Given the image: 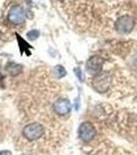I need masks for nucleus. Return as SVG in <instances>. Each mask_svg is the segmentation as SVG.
Instances as JSON below:
<instances>
[{"label": "nucleus", "mask_w": 137, "mask_h": 155, "mask_svg": "<svg viewBox=\"0 0 137 155\" xmlns=\"http://www.w3.org/2000/svg\"><path fill=\"white\" fill-rule=\"evenodd\" d=\"M60 1H62V0H60Z\"/></svg>", "instance_id": "13"}, {"label": "nucleus", "mask_w": 137, "mask_h": 155, "mask_svg": "<svg viewBox=\"0 0 137 155\" xmlns=\"http://www.w3.org/2000/svg\"><path fill=\"white\" fill-rule=\"evenodd\" d=\"M102 66H103V59L99 56H93L91 57L88 61H87L86 67L87 71H88L90 74H98L99 72L101 71Z\"/></svg>", "instance_id": "6"}, {"label": "nucleus", "mask_w": 137, "mask_h": 155, "mask_svg": "<svg viewBox=\"0 0 137 155\" xmlns=\"http://www.w3.org/2000/svg\"><path fill=\"white\" fill-rule=\"evenodd\" d=\"M53 109L55 113L58 114L59 116H65L70 113L71 104L67 98H59L57 101H55Z\"/></svg>", "instance_id": "5"}, {"label": "nucleus", "mask_w": 137, "mask_h": 155, "mask_svg": "<svg viewBox=\"0 0 137 155\" xmlns=\"http://www.w3.org/2000/svg\"><path fill=\"white\" fill-rule=\"evenodd\" d=\"M74 71H75V74H76V76H78V78L81 81H84V76H83V74H81V68H78V67H76L75 69H74Z\"/></svg>", "instance_id": "11"}, {"label": "nucleus", "mask_w": 137, "mask_h": 155, "mask_svg": "<svg viewBox=\"0 0 137 155\" xmlns=\"http://www.w3.org/2000/svg\"><path fill=\"white\" fill-rule=\"evenodd\" d=\"M54 72H55V76H56L58 79H62L63 77L66 76V69L64 68L62 65H57L55 66L54 68Z\"/></svg>", "instance_id": "9"}, {"label": "nucleus", "mask_w": 137, "mask_h": 155, "mask_svg": "<svg viewBox=\"0 0 137 155\" xmlns=\"http://www.w3.org/2000/svg\"><path fill=\"white\" fill-rule=\"evenodd\" d=\"M109 85H110V77L106 72H100L93 79L92 82V86L96 91L103 93L106 90L109 88Z\"/></svg>", "instance_id": "3"}, {"label": "nucleus", "mask_w": 137, "mask_h": 155, "mask_svg": "<svg viewBox=\"0 0 137 155\" xmlns=\"http://www.w3.org/2000/svg\"><path fill=\"white\" fill-rule=\"evenodd\" d=\"M8 20L12 24L23 23L25 20L23 9L20 6H12L8 12Z\"/></svg>", "instance_id": "7"}, {"label": "nucleus", "mask_w": 137, "mask_h": 155, "mask_svg": "<svg viewBox=\"0 0 137 155\" xmlns=\"http://www.w3.org/2000/svg\"><path fill=\"white\" fill-rule=\"evenodd\" d=\"M22 69H23V66L17 63H8L6 65V71L11 76H16V74H20Z\"/></svg>", "instance_id": "8"}, {"label": "nucleus", "mask_w": 137, "mask_h": 155, "mask_svg": "<svg viewBox=\"0 0 137 155\" xmlns=\"http://www.w3.org/2000/svg\"><path fill=\"white\" fill-rule=\"evenodd\" d=\"M0 155H11V151H7V150H2L0 151Z\"/></svg>", "instance_id": "12"}, {"label": "nucleus", "mask_w": 137, "mask_h": 155, "mask_svg": "<svg viewBox=\"0 0 137 155\" xmlns=\"http://www.w3.org/2000/svg\"><path fill=\"white\" fill-rule=\"evenodd\" d=\"M38 36H39L38 30H31V31L28 32V34H27V37H28L29 39H31V41H35V39L38 38Z\"/></svg>", "instance_id": "10"}, {"label": "nucleus", "mask_w": 137, "mask_h": 155, "mask_svg": "<svg viewBox=\"0 0 137 155\" xmlns=\"http://www.w3.org/2000/svg\"><path fill=\"white\" fill-rule=\"evenodd\" d=\"M96 136V128L89 121H84L78 127V137L84 143L92 141Z\"/></svg>", "instance_id": "2"}, {"label": "nucleus", "mask_w": 137, "mask_h": 155, "mask_svg": "<svg viewBox=\"0 0 137 155\" xmlns=\"http://www.w3.org/2000/svg\"><path fill=\"white\" fill-rule=\"evenodd\" d=\"M134 20L130 16H124L118 19V21L116 22V31L119 33H129L132 31V29L134 28Z\"/></svg>", "instance_id": "4"}, {"label": "nucleus", "mask_w": 137, "mask_h": 155, "mask_svg": "<svg viewBox=\"0 0 137 155\" xmlns=\"http://www.w3.org/2000/svg\"><path fill=\"white\" fill-rule=\"evenodd\" d=\"M44 131V127L38 122L29 123L23 128V137L30 142H34L41 139Z\"/></svg>", "instance_id": "1"}]
</instances>
